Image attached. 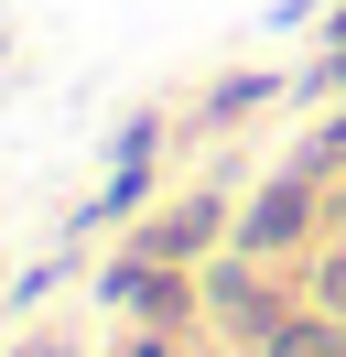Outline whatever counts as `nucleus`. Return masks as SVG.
Listing matches in <instances>:
<instances>
[{
  "instance_id": "ddd939ff",
  "label": "nucleus",
  "mask_w": 346,
  "mask_h": 357,
  "mask_svg": "<svg viewBox=\"0 0 346 357\" xmlns=\"http://www.w3.org/2000/svg\"><path fill=\"white\" fill-rule=\"evenodd\" d=\"M11 357H86V347H76V335H65V325H54V335H22V347H11Z\"/></svg>"
},
{
  "instance_id": "423d86ee",
  "label": "nucleus",
  "mask_w": 346,
  "mask_h": 357,
  "mask_svg": "<svg viewBox=\"0 0 346 357\" xmlns=\"http://www.w3.org/2000/svg\"><path fill=\"white\" fill-rule=\"evenodd\" d=\"M163 206V162H108V184L76 206V227H119V217H151Z\"/></svg>"
},
{
  "instance_id": "f03ea898",
  "label": "nucleus",
  "mask_w": 346,
  "mask_h": 357,
  "mask_svg": "<svg viewBox=\"0 0 346 357\" xmlns=\"http://www.w3.org/2000/svg\"><path fill=\"white\" fill-rule=\"evenodd\" d=\"M98 303H119V314H141L151 335H184L195 314H206V282H195L184 260H141V249H119V260L98 271Z\"/></svg>"
},
{
  "instance_id": "dca6fc26",
  "label": "nucleus",
  "mask_w": 346,
  "mask_h": 357,
  "mask_svg": "<svg viewBox=\"0 0 346 357\" xmlns=\"http://www.w3.org/2000/svg\"><path fill=\"white\" fill-rule=\"evenodd\" d=\"M0 292H11V260H0Z\"/></svg>"
},
{
  "instance_id": "0eeeda50",
  "label": "nucleus",
  "mask_w": 346,
  "mask_h": 357,
  "mask_svg": "<svg viewBox=\"0 0 346 357\" xmlns=\"http://www.w3.org/2000/svg\"><path fill=\"white\" fill-rule=\"evenodd\" d=\"M249 357H346V314H336V303H292Z\"/></svg>"
},
{
  "instance_id": "9d476101",
  "label": "nucleus",
  "mask_w": 346,
  "mask_h": 357,
  "mask_svg": "<svg viewBox=\"0 0 346 357\" xmlns=\"http://www.w3.org/2000/svg\"><path fill=\"white\" fill-rule=\"evenodd\" d=\"M65 271H76V238H65L54 260H33V271H11V292H0V314H33L43 292H65Z\"/></svg>"
},
{
  "instance_id": "1a4fd4ad",
  "label": "nucleus",
  "mask_w": 346,
  "mask_h": 357,
  "mask_svg": "<svg viewBox=\"0 0 346 357\" xmlns=\"http://www.w3.org/2000/svg\"><path fill=\"white\" fill-rule=\"evenodd\" d=\"M292 87H303V98H346V0L324 11V44H314V66H303Z\"/></svg>"
},
{
  "instance_id": "6e6552de",
  "label": "nucleus",
  "mask_w": 346,
  "mask_h": 357,
  "mask_svg": "<svg viewBox=\"0 0 346 357\" xmlns=\"http://www.w3.org/2000/svg\"><path fill=\"white\" fill-rule=\"evenodd\" d=\"M281 162H292V174H314V184H336V174H346V98H324V119H314Z\"/></svg>"
},
{
  "instance_id": "9b49d317",
  "label": "nucleus",
  "mask_w": 346,
  "mask_h": 357,
  "mask_svg": "<svg viewBox=\"0 0 346 357\" xmlns=\"http://www.w3.org/2000/svg\"><path fill=\"white\" fill-rule=\"evenodd\" d=\"M108 162H163V109H130L108 130Z\"/></svg>"
},
{
  "instance_id": "20e7f679",
  "label": "nucleus",
  "mask_w": 346,
  "mask_h": 357,
  "mask_svg": "<svg viewBox=\"0 0 346 357\" xmlns=\"http://www.w3.org/2000/svg\"><path fill=\"white\" fill-rule=\"evenodd\" d=\"M195 282H206V325H227L238 347H260V335L281 325V292H271V260H249V249H216L206 271H195Z\"/></svg>"
},
{
  "instance_id": "7ed1b4c3",
  "label": "nucleus",
  "mask_w": 346,
  "mask_h": 357,
  "mask_svg": "<svg viewBox=\"0 0 346 357\" xmlns=\"http://www.w3.org/2000/svg\"><path fill=\"white\" fill-rule=\"evenodd\" d=\"M227 227H238V206L216 195V184H184V195H163L141 227H130V249H141V260H184V271H206L216 249H227Z\"/></svg>"
},
{
  "instance_id": "39448f33",
  "label": "nucleus",
  "mask_w": 346,
  "mask_h": 357,
  "mask_svg": "<svg viewBox=\"0 0 346 357\" xmlns=\"http://www.w3.org/2000/svg\"><path fill=\"white\" fill-rule=\"evenodd\" d=\"M281 87H292V76H281V66H227V76H216L206 98H195V141H227L238 119H260V109H281Z\"/></svg>"
},
{
  "instance_id": "f257e3e1",
  "label": "nucleus",
  "mask_w": 346,
  "mask_h": 357,
  "mask_svg": "<svg viewBox=\"0 0 346 357\" xmlns=\"http://www.w3.org/2000/svg\"><path fill=\"white\" fill-rule=\"evenodd\" d=\"M324 238V184L314 174H292V162H271V174L238 195V227H227V249H249V260H303V249Z\"/></svg>"
},
{
  "instance_id": "f8f14e48",
  "label": "nucleus",
  "mask_w": 346,
  "mask_h": 357,
  "mask_svg": "<svg viewBox=\"0 0 346 357\" xmlns=\"http://www.w3.org/2000/svg\"><path fill=\"white\" fill-rule=\"evenodd\" d=\"M314 303H336V314H346V227H336V249L314 260Z\"/></svg>"
},
{
  "instance_id": "4468645a",
  "label": "nucleus",
  "mask_w": 346,
  "mask_h": 357,
  "mask_svg": "<svg viewBox=\"0 0 346 357\" xmlns=\"http://www.w3.org/2000/svg\"><path fill=\"white\" fill-rule=\"evenodd\" d=\"M314 11H336V0H271V22L292 33V22H314Z\"/></svg>"
},
{
  "instance_id": "2eb2a0df",
  "label": "nucleus",
  "mask_w": 346,
  "mask_h": 357,
  "mask_svg": "<svg viewBox=\"0 0 346 357\" xmlns=\"http://www.w3.org/2000/svg\"><path fill=\"white\" fill-rule=\"evenodd\" d=\"M173 347H184V335H151V325H141V347H130V357H173Z\"/></svg>"
}]
</instances>
